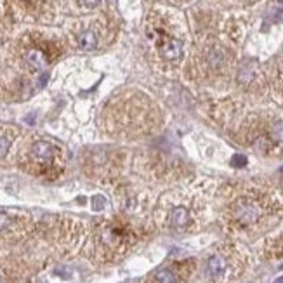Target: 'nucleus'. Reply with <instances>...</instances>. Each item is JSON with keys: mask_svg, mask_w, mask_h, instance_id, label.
<instances>
[{"mask_svg": "<svg viewBox=\"0 0 283 283\" xmlns=\"http://www.w3.org/2000/svg\"><path fill=\"white\" fill-rule=\"evenodd\" d=\"M181 52H183V44L181 40L176 39H168L167 42L162 46V56L168 61H174V59L181 58Z\"/></svg>", "mask_w": 283, "mask_h": 283, "instance_id": "nucleus-1", "label": "nucleus"}, {"mask_svg": "<svg viewBox=\"0 0 283 283\" xmlns=\"http://www.w3.org/2000/svg\"><path fill=\"white\" fill-rule=\"evenodd\" d=\"M31 153H33V157L37 158V160L50 162V160H52V157H54V148L49 144V142L39 141V142H35V144H33Z\"/></svg>", "mask_w": 283, "mask_h": 283, "instance_id": "nucleus-2", "label": "nucleus"}, {"mask_svg": "<svg viewBox=\"0 0 283 283\" xmlns=\"http://www.w3.org/2000/svg\"><path fill=\"white\" fill-rule=\"evenodd\" d=\"M78 47L84 50H92L97 47V37L94 31L87 30V31H82L78 35Z\"/></svg>", "mask_w": 283, "mask_h": 283, "instance_id": "nucleus-3", "label": "nucleus"}, {"mask_svg": "<svg viewBox=\"0 0 283 283\" xmlns=\"http://www.w3.org/2000/svg\"><path fill=\"white\" fill-rule=\"evenodd\" d=\"M26 61L35 71H40V70H44L47 65L46 58H44V54L40 52V50H30V52L26 54Z\"/></svg>", "mask_w": 283, "mask_h": 283, "instance_id": "nucleus-4", "label": "nucleus"}, {"mask_svg": "<svg viewBox=\"0 0 283 283\" xmlns=\"http://www.w3.org/2000/svg\"><path fill=\"white\" fill-rule=\"evenodd\" d=\"M207 269H209V273H211L214 278H217V276H221L222 273H224L226 264L221 257H211V259H209V264H207Z\"/></svg>", "mask_w": 283, "mask_h": 283, "instance_id": "nucleus-5", "label": "nucleus"}, {"mask_svg": "<svg viewBox=\"0 0 283 283\" xmlns=\"http://www.w3.org/2000/svg\"><path fill=\"white\" fill-rule=\"evenodd\" d=\"M188 221H189V214H188V211L184 209V207H177L176 211L172 212V224L174 226L183 228V226L188 224Z\"/></svg>", "mask_w": 283, "mask_h": 283, "instance_id": "nucleus-6", "label": "nucleus"}, {"mask_svg": "<svg viewBox=\"0 0 283 283\" xmlns=\"http://www.w3.org/2000/svg\"><path fill=\"white\" fill-rule=\"evenodd\" d=\"M149 283H176V276H174L172 271H168V269H162V271L155 273L151 276V282Z\"/></svg>", "mask_w": 283, "mask_h": 283, "instance_id": "nucleus-7", "label": "nucleus"}, {"mask_svg": "<svg viewBox=\"0 0 283 283\" xmlns=\"http://www.w3.org/2000/svg\"><path fill=\"white\" fill-rule=\"evenodd\" d=\"M273 138L283 141V122H278L273 125Z\"/></svg>", "mask_w": 283, "mask_h": 283, "instance_id": "nucleus-8", "label": "nucleus"}, {"mask_svg": "<svg viewBox=\"0 0 283 283\" xmlns=\"http://www.w3.org/2000/svg\"><path fill=\"white\" fill-rule=\"evenodd\" d=\"M231 164H233L235 167H245V165H247V158H245L243 155H235V157L231 158Z\"/></svg>", "mask_w": 283, "mask_h": 283, "instance_id": "nucleus-9", "label": "nucleus"}, {"mask_svg": "<svg viewBox=\"0 0 283 283\" xmlns=\"http://www.w3.org/2000/svg\"><path fill=\"white\" fill-rule=\"evenodd\" d=\"M271 11L275 14H278V18L283 14V0H273V5H271Z\"/></svg>", "mask_w": 283, "mask_h": 283, "instance_id": "nucleus-10", "label": "nucleus"}, {"mask_svg": "<svg viewBox=\"0 0 283 283\" xmlns=\"http://www.w3.org/2000/svg\"><path fill=\"white\" fill-rule=\"evenodd\" d=\"M7 149H9V141L5 138H0V158L5 157Z\"/></svg>", "mask_w": 283, "mask_h": 283, "instance_id": "nucleus-11", "label": "nucleus"}, {"mask_svg": "<svg viewBox=\"0 0 283 283\" xmlns=\"http://www.w3.org/2000/svg\"><path fill=\"white\" fill-rule=\"evenodd\" d=\"M92 202H94V209H96V211H101V209L104 207V198H103V196H94Z\"/></svg>", "mask_w": 283, "mask_h": 283, "instance_id": "nucleus-12", "label": "nucleus"}, {"mask_svg": "<svg viewBox=\"0 0 283 283\" xmlns=\"http://www.w3.org/2000/svg\"><path fill=\"white\" fill-rule=\"evenodd\" d=\"M7 224H9V217L5 214H0V230H4Z\"/></svg>", "mask_w": 283, "mask_h": 283, "instance_id": "nucleus-13", "label": "nucleus"}, {"mask_svg": "<svg viewBox=\"0 0 283 283\" xmlns=\"http://www.w3.org/2000/svg\"><path fill=\"white\" fill-rule=\"evenodd\" d=\"M99 2H101V0H84V4L89 5V7H96Z\"/></svg>", "mask_w": 283, "mask_h": 283, "instance_id": "nucleus-14", "label": "nucleus"}, {"mask_svg": "<svg viewBox=\"0 0 283 283\" xmlns=\"http://www.w3.org/2000/svg\"><path fill=\"white\" fill-rule=\"evenodd\" d=\"M46 82H47V75H42V77H40V82H39V87H44Z\"/></svg>", "mask_w": 283, "mask_h": 283, "instance_id": "nucleus-15", "label": "nucleus"}, {"mask_svg": "<svg viewBox=\"0 0 283 283\" xmlns=\"http://www.w3.org/2000/svg\"><path fill=\"white\" fill-rule=\"evenodd\" d=\"M275 283H283V276H280V278L275 280Z\"/></svg>", "mask_w": 283, "mask_h": 283, "instance_id": "nucleus-16", "label": "nucleus"}, {"mask_svg": "<svg viewBox=\"0 0 283 283\" xmlns=\"http://www.w3.org/2000/svg\"><path fill=\"white\" fill-rule=\"evenodd\" d=\"M282 172H283V168H282Z\"/></svg>", "mask_w": 283, "mask_h": 283, "instance_id": "nucleus-17", "label": "nucleus"}, {"mask_svg": "<svg viewBox=\"0 0 283 283\" xmlns=\"http://www.w3.org/2000/svg\"><path fill=\"white\" fill-rule=\"evenodd\" d=\"M282 269H283V266H282Z\"/></svg>", "mask_w": 283, "mask_h": 283, "instance_id": "nucleus-18", "label": "nucleus"}]
</instances>
